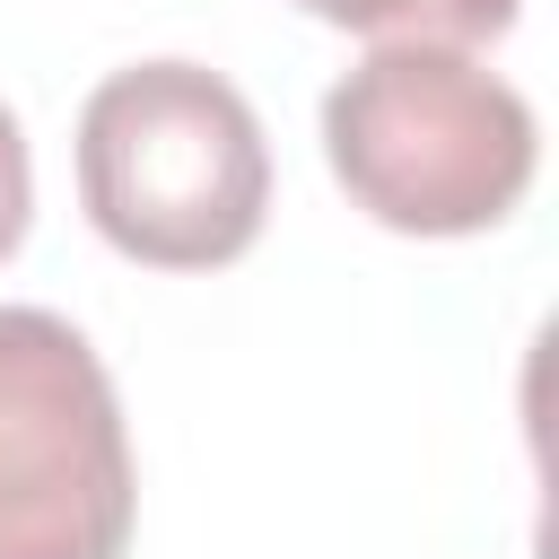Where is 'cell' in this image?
<instances>
[{
  "mask_svg": "<svg viewBox=\"0 0 559 559\" xmlns=\"http://www.w3.org/2000/svg\"><path fill=\"white\" fill-rule=\"evenodd\" d=\"M140 515L105 358L44 306H0V559H122Z\"/></svg>",
  "mask_w": 559,
  "mask_h": 559,
  "instance_id": "obj_3",
  "label": "cell"
},
{
  "mask_svg": "<svg viewBox=\"0 0 559 559\" xmlns=\"http://www.w3.org/2000/svg\"><path fill=\"white\" fill-rule=\"evenodd\" d=\"M26 210H35V166H26V131L0 105V262L26 245Z\"/></svg>",
  "mask_w": 559,
  "mask_h": 559,
  "instance_id": "obj_5",
  "label": "cell"
},
{
  "mask_svg": "<svg viewBox=\"0 0 559 559\" xmlns=\"http://www.w3.org/2000/svg\"><path fill=\"white\" fill-rule=\"evenodd\" d=\"M341 192L402 236H480L533 183V105L463 44L384 35L323 96Z\"/></svg>",
  "mask_w": 559,
  "mask_h": 559,
  "instance_id": "obj_2",
  "label": "cell"
},
{
  "mask_svg": "<svg viewBox=\"0 0 559 559\" xmlns=\"http://www.w3.org/2000/svg\"><path fill=\"white\" fill-rule=\"evenodd\" d=\"M79 201L148 271H218L262 236L271 148L253 105L201 61H131L79 114Z\"/></svg>",
  "mask_w": 559,
  "mask_h": 559,
  "instance_id": "obj_1",
  "label": "cell"
},
{
  "mask_svg": "<svg viewBox=\"0 0 559 559\" xmlns=\"http://www.w3.org/2000/svg\"><path fill=\"white\" fill-rule=\"evenodd\" d=\"M323 26H358V35H428V44H480L507 35L524 0H297Z\"/></svg>",
  "mask_w": 559,
  "mask_h": 559,
  "instance_id": "obj_4",
  "label": "cell"
}]
</instances>
